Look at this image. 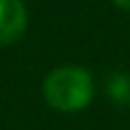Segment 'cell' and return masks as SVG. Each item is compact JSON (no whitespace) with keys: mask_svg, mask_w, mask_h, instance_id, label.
I'll use <instances>...</instances> for the list:
<instances>
[{"mask_svg":"<svg viewBox=\"0 0 130 130\" xmlns=\"http://www.w3.org/2000/svg\"><path fill=\"white\" fill-rule=\"evenodd\" d=\"M107 98L117 105H130V75L128 73H112L107 75L105 85Z\"/></svg>","mask_w":130,"mask_h":130,"instance_id":"cell-3","label":"cell"},{"mask_svg":"<svg viewBox=\"0 0 130 130\" xmlns=\"http://www.w3.org/2000/svg\"><path fill=\"white\" fill-rule=\"evenodd\" d=\"M27 27V9L23 0H0V46H9L23 37Z\"/></svg>","mask_w":130,"mask_h":130,"instance_id":"cell-2","label":"cell"},{"mask_svg":"<svg viewBox=\"0 0 130 130\" xmlns=\"http://www.w3.org/2000/svg\"><path fill=\"white\" fill-rule=\"evenodd\" d=\"M114 5H119L121 9H126V11H130V0H112Z\"/></svg>","mask_w":130,"mask_h":130,"instance_id":"cell-4","label":"cell"},{"mask_svg":"<svg viewBox=\"0 0 130 130\" xmlns=\"http://www.w3.org/2000/svg\"><path fill=\"white\" fill-rule=\"evenodd\" d=\"M43 98L57 112H80L94 98V78L82 66H57L43 80Z\"/></svg>","mask_w":130,"mask_h":130,"instance_id":"cell-1","label":"cell"}]
</instances>
